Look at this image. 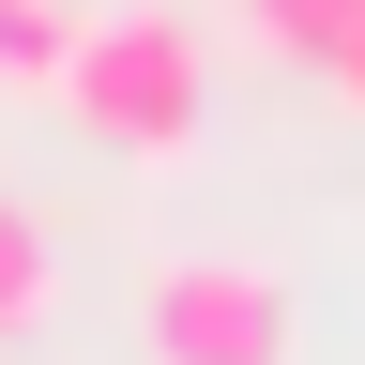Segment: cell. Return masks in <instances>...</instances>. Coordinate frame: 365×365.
Wrapping results in <instances>:
<instances>
[{
  "label": "cell",
  "instance_id": "1",
  "mask_svg": "<svg viewBox=\"0 0 365 365\" xmlns=\"http://www.w3.org/2000/svg\"><path fill=\"white\" fill-rule=\"evenodd\" d=\"M198 31H168V16H107V31H76V61H61V107L107 137V153H182L198 137Z\"/></svg>",
  "mask_w": 365,
  "mask_h": 365
},
{
  "label": "cell",
  "instance_id": "2",
  "mask_svg": "<svg viewBox=\"0 0 365 365\" xmlns=\"http://www.w3.org/2000/svg\"><path fill=\"white\" fill-rule=\"evenodd\" d=\"M137 335H153V365H289L304 319H289V289L244 274V259H182V274H153Z\"/></svg>",
  "mask_w": 365,
  "mask_h": 365
},
{
  "label": "cell",
  "instance_id": "3",
  "mask_svg": "<svg viewBox=\"0 0 365 365\" xmlns=\"http://www.w3.org/2000/svg\"><path fill=\"white\" fill-rule=\"evenodd\" d=\"M61 61H76V16H61V0H0V76H46V91H61Z\"/></svg>",
  "mask_w": 365,
  "mask_h": 365
},
{
  "label": "cell",
  "instance_id": "4",
  "mask_svg": "<svg viewBox=\"0 0 365 365\" xmlns=\"http://www.w3.org/2000/svg\"><path fill=\"white\" fill-rule=\"evenodd\" d=\"M365 16V0H244V31L259 46H289V61H335V31Z\"/></svg>",
  "mask_w": 365,
  "mask_h": 365
},
{
  "label": "cell",
  "instance_id": "5",
  "mask_svg": "<svg viewBox=\"0 0 365 365\" xmlns=\"http://www.w3.org/2000/svg\"><path fill=\"white\" fill-rule=\"evenodd\" d=\"M46 304V228H31V198H0V335Z\"/></svg>",
  "mask_w": 365,
  "mask_h": 365
},
{
  "label": "cell",
  "instance_id": "6",
  "mask_svg": "<svg viewBox=\"0 0 365 365\" xmlns=\"http://www.w3.org/2000/svg\"><path fill=\"white\" fill-rule=\"evenodd\" d=\"M319 76H335V91H350V107H365V16L335 31V61H319Z\"/></svg>",
  "mask_w": 365,
  "mask_h": 365
}]
</instances>
